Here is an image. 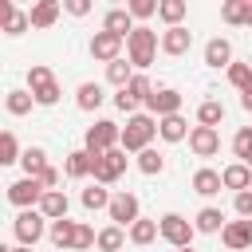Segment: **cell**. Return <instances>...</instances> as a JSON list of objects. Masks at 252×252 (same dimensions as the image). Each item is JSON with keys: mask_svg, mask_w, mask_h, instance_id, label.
Listing matches in <instances>:
<instances>
[{"mask_svg": "<svg viewBox=\"0 0 252 252\" xmlns=\"http://www.w3.org/2000/svg\"><path fill=\"white\" fill-rule=\"evenodd\" d=\"M158 47H161L158 32H154V28H146V24H138V28L130 32V39H126V59H130V63H134L138 71H146V67L154 63Z\"/></svg>", "mask_w": 252, "mask_h": 252, "instance_id": "obj_1", "label": "cell"}, {"mask_svg": "<svg viewBox=\"0 0 252 252\" xmlns=\"http://www.w3.org/2000/svg\"><path fill=\"white\" fill-rule=\"evenodd\" d=\"M228 83H232L236 91H244V87L252 83V63H232V67H228Z\"/></svg>", "mask_w": 252, "mask_h": 252, "instance_id": "obj_42", "label": "cell"}, {"mask_svg": "<svg viewBox=\"0 0 252 252\" xmlns=\"http://www.w3.org/2000/svg\"><path fill=\"white\" fill-rule=\"evenodd\" d=\"M134 165H138V173H146V177H158V173H165V154L150 146V150L134 154Z\"/></svg>", "mask_w": 252, "mask_h": 252, "instance_id": "obj_26", "label": "cell"}, {"mask_svg": "<svg viewBox=\"0 0 252 252\" xmlns=\"http://www.w3.org/2000/svg\"><path fill=\"white\" fill-rule=\"evenodd\" d=\"M158 4H161V0H130L126 12H130L134 20H150V16H158Z\"/></svg>", "mask_w": 252, "mask_h": 252, "instance_id": "obj_40", "label": "cell"}, {"mask_svg": "<svg viewBox=\"0 0 252 252\" xmlns=\"http://www.w3.org/2000/svg\"><path fill=\"white\" fill-rule=\"evenodd\" d=\"M122 146V126L110 122V118H98L94 126H87V138H83V150H91L94 158H102L106 150H118Z\"/></svg>", "mask_w": 252, "mask_h": 252, "instance_id": "obj_4", "label": "cell"}, {"mask_svg": "<svg viewBox=\"0 0 252 252\" xmlns=\"http://www.w3.org/2000/svg\"><path fill=\"white\" fill-rule=\"evenodd\" d=\"M102 98H106V94H102V87H98V83H79V91H75V106H79V110H87V114H91V110H98V106H102Z\"/></svg>", "mask_w": 252, "mask_h": 252, "instance_id": "obj_27", "label": "cell"}, {"mask_svg": "<svg viewBox=\"0 0 252 252\" xmlns=\"http://www.w3.org/2000/svg\"><path fill=\"white\" fill-rule=\"evenodd\" d=\"M43 185H39V177H20V181H12L8 185V201L24 213V209H39V201H43Z\"/></svg>", "mask_w": 252, "mask_h": 252, "instance_id": "obj_7", "label": "cell"}, {"mask_svg": "<svg viewBox=\"0 0 252 252\" xmlns=\"http://www.w3.org/2000/svg\"><path fill=\"white\" fill-rule=\"evenodd\" d=\"M63 12H71V16H87V12H91V0H63Z\"/></svg>", "mask_w": 252, "mask_h": 252, "instance_id": "obj_45", "label": "cell"}, {"mask_svg": "<svg viewBox=\"0 0 252 252\" xmlns=\"http://www.w3.org/2000/svg\"><path fill=\"white\" fill-rule=\"evenodd\" d=\"M122 173H126V150H122V146H118V150H106V154L94 161V181H98V185H114Z\"/></svg>", "mask_w": 252, "mask_h": 252, "instance_id": "obj_10", "label": "cell"}, {"mask_svg": "<svg viewBox=\"0 0 252 252\" xmlns=\"http://www.w3.org/2000/svg\"><path fill=\"white\" fill-rule=\"evenodd\" d=\"M126 236H130V244H138V248H146V244H154V240L161 236V228H158V220H150V217H142V220H134V224L126 228Z\"/></svg>", "mask_w": 252, "mask_h": 252, "instance_id": "obj_25", "label": "cell"}, {"mask_svg": "<svg viewBox=\"0 0 252 252\" xmlns=\"http://www.w3.org/2000/svg\"><path fill=\"white\" fill-rule=\"evenodd\" d=\"M193 47V32L181 24V28H165L161 32V51L169 55V59H177V55H185Z\"/></svg>", "mask_w": 252, "mask_h": 252, "instance_id": "obj_16", "label": "cell"}, {"mask_svg": "<svg viewBox=\"0 0 252 252\" xmlns=\"http://www.w3.org/2000/svg\"><path fill=\"white\" fill-rule=\"evenodd\" d=\"M154 134H158V118L154 114H134L122 126V150L126 154H142V150H150Z\"/></svg>", "mask_w": 252, "mask_h": 252, "instance_id": "obj_2", "label": "cell"}, {"mask_svg": "<svg viewBox=\"0 0 252 252\" xmlns=\"http://www.w3.org/2000/svg\"><path fill=\"white\" fill-rule=\"evenodd\" d=\"M244 12H248V0H224L220 4V20L232 28H244Z\"/></svg>", "mask_w": 252, "mask_h": 252, "instance_id": "obj_37", "label": "cell"}, {"mask_svg": "<svg viewBox=\"0 0 252 252\" xmlns=\"http://www.w3.org/2000/svg\"><path fill=\"white\" fill-rule=\"evenodd\" d=\"M189 122H185V114H169V118H158V138L161 142H185L189 138Z\"/></svg>", "mask_w": 252, "mask_h": 252, "instance_id": "obj_20", "label": "cell"}, {"mask_svg": "<svg viewBox=\"0 0 252 252\" xmlns=\"http://www.w3.org/2000/svg\"><path fill=\"white\" fill-rule=\"evenodd\" d=\"M0 252H32L28 244H8V248H0Z\"/></svg>", "mask_w": 252, "mask_h": 252, "instance_id": "obj_47", "label": "cell"}, {"mask_svg": "<svg viewBox=\"0 0 252 252\" xmlns=\"http://www.w3.org/2000/svg\"><path fill=\"white\" fill-rule=\"evenodd\" d=\"M220 189H224V181H220V173H217V169H209V165H205V169H197V173H193V193H197V197H217Z\"/></svg>", "mask_w": 252, "mask_h": 252, "instance_id": "obj_24", "label": "cell"}, {"mask_svg": "<svg viewBox=\"0 0 252 252\" xmlns=\"http://www.w3.org/2000/svg\"><path fill=\"white\" fill-rule=\"evenodd\" d=\"M232 154H236L240 161L252 154V126H240V130L232 134Z\"/></svg>", "mask_w": 252, "mask_h": 252, "instance_id": "obj_39", "label": "cell"}, {"mask_svg": "<svg viewBox=\"0 0 252 252\" xmlns=\"http://www.w3.org/2000/svg\"><path fill=\"white\" fill-rule=\"evenodd\" d=\"M83 248H98V232H94L91 224H83V220H79L75 240H71V248H67V252H83Z\"/></svg>", "mask_w": 252, "mask_h": 252, "instance_id": "obj_38", "label": "cell"}, {"mask_svg": "<svg viewBox=\"0 0 252 252\" xmlns=\"http://www.w3.org/2000/svg\"><path fill=\"white\" fill-rule=\"evenodd\" d=\"M20 165H24V177H39L47 169V150L43 146H28L24 158H20Z\"/></svg>", "mask_w": 252, "mask_h": 252, "instance_id": "obj_30", "label": "cell"}, {"mask_svg": "<svg viewBox=\"0 0 252 252\" xmlns=\"http://www.w3.org/2000/svg\"><path fill=\"white\" fill-rule=\"evenodd\" d=\"M224 224H228V220H224V213H220L217 205H205V209L193 217V228H197V232H205V236H213V232H224Z\"/></svg>", "mask_w": 252, "mask_h": 252, "instance_id": "obj_23", "label": "cell"}, {"mask_svg": "<svg viewBox=\"0 0 252 252\" xmlns=\"http://www.w3.org/2000/svg\"><path fill=\"white\" fill-rule=\"evenodd\" d=\"M181 102H185L181 91H173V87H154V94L146 98V110H150L154 118H169V114H181Z\"/></svg>", "mask_w": 252, "mask_h": 252, "instance_id": "obj_9", "label": "cell"}, {"mask_svg": "<svg viewBox=\"0 0 252 252\" xmlns=\"http://www.w3.org/2000/svg\"><path fill=\"white\" fill-rule=\"evenodd\" d=\"M0 28H4V35H24L32 28V16L24 8H16L12 0H0Z\"/></svg>", "mask_w": 252, "mask_h": 252, "instance_id": "obj_13", "label": "cell"}, {"mask_svg": "<svg viewBox=\"0 0 252 252\" xmlns=\"http://www.w3.org/2000/svg\"><path fill=\"white\" fill-rule=\"evenodd\" d=\"M189 150H193L197 158H213V154L220 150V134H217L213 126H193V130H189Z\"/></svg>", "mask_w": 252, "mask_h": 252, "instance_id": "obj_15", "label": "cell"}, {"mask_svg": "<svg viewBox=\"0 0 252 252\" xmlns=\"http://www.w3.org/2000/svg\"><path fill=\"white\" fill-rule=\"evenodd\" d=\"M110 197H114V193H106V185H98V181H94V185H87V189H83V197H79V201H83V209H87V213H98V209H110Z\"/></svg>", "mask_w": 252, "mask_h": 252, "instance_id": "obj_31", "label": "cell"}, {"mask_svg": "<svg viewBox=\"0 0 252 252\" xmlns=\"http://www.w3.org/2000/svg\"><path fill=\"white\" fill-rule=\"evenodd\" d=\"M244 28H252V0H248V12H244Z\"/></svg>", "mask_w": 252, "mask_h": 252, "instance_id": "obj_48", "label": "cell"}, {"mask_svg": "<svg viewBox=\"0 0 252 252\" xmlns=\"http://www.w3.org/2000/svg\"><path fill=\"white\" fill-rule=\"evenodd\" d=\"M232 209H236V217H240V220H252V189L236 193V197H232Z\"/></svg>", "mask_w": 252, "mask_h": 252, "instance_id": "obj_43", "label": "cell"}, {"mask_svg": "<svg viewBox=\"0 0 252 252\" xmlns=\"http://www.w3.org/2000/svg\"><path fill=\"white\" fill-rule=\"evenodd\" d=\"M138 24H134V16L126 12V8H110L106 16H102V32H110V35H122V39H130V32H134Z\"/></svg>", "mask_w": 252, "mask_h": 252, "instance_id": "obj_19", "label": "cell"}, {"mask_svg": "<svg viewBox=\"0 0 252 252\" xmlns=\"http://www.w3.org/2000/svg\"><path fill=\"white\" fill-rule=\"evenodd\" d=\"M240 106H244V110H252V83L240 91Z\"/></svg>", "mask_w": 252, "mask_h": 252, "instance_id": "obj_46", "label": "cell"}, {"mask_svg": "<svg viewBox=\"0 0 252 252\" xmlns=\"http://www.w3.org/2000/svg\"><path fill=\"white\" fill-rule=\"evenodd\" d=\"M28 91H32V98H35V106H55L59 94H63L47 63H32V67H28Z\"/></svg>", "mask_w": 252, "mask_h": 252, "instance_id": "obj_3", "label": "cell"}, {"mask_svg": "<svg viewBox=\"0 0 252 252\" xmlns=\"http://www.w3.org/2000/svg\"><path fill=\"white\" fill-rule=\"evenodd\" d=\"M32 106H35L32 91H8V94H4V110H8L12 118H24V114H28Z\"/></svg>", "mask_w": 252, "mask_h": 252, "instance_id": "obj_33", "label": "cell"}, {"mask_svg": "<svg viewBox=\"0 0 252 252\" xmlns=\"http://www.w3.org/2000/svg\"><path fill=\"white\" fill-rule=\"evenodd\" d=\"M232 63H236V59H232V43H228L224 35H217V39L205 43V67H217V71L224 67V71H228Z\"/></svg>", "mask_w": 252, "mask_h": 252, "instance_id": "obj_18", "label": "cell"}, {"mask_svg": "<svg viewBox=\"0 0 252 252\" xmlns=\"http://www.w3.org/2000/svg\"><path fill=\"white\" fill-rule=\"evenodd\" d=\"M94 154L91 150H71L67 158H63V173L71 177V181H83V177H94Z\"/></svg>", "mask_w": 252, "mask_h": 252, "instance_id": "obj_14", "label": "cell"}, {"mask_svg": "<svg viewBox=\"0 0 252 252\" xmlns=\"http://www.w3.org/2000/svg\"><path fill=\"white\" fill-rule=\"evenodd\" d=\"M67 209H71V201H67V193H63V189H47V193H43V201H39V213H43L47 220H63V217H67Z\"/></svg>", "mask_w": 252, "mask_h": 252, "instance_id": "obj_22", "label": "cell"}, {"mask_svg": "<svg viewBox=\"0 0 252 252\" xmlns=\"http://www.w3.org/2000/svg\"><path fill=\"white\" fill-rule=\"evenodd\" d=\"M130 236H126V228H118V224H106L102 232H98V252H122V244H126Z\"/></svg>", "mask_w": 252, "mask_h": 252, "instance_id": "obj_35", "label": "cell"}, {"mask_svg": "<svg viewBox=\"0 0 252 252\" xmlns=\"http://www.w3.org/2000/svg\"><path fill=\"white\" fill-rule=\"evenodd\" d=\"M59 177H63V173H59L55 165H47V169L39 173V185H43V189H59Z\"/></svg>", "mask_w": 252, "mask_h": 252, "instance_id": "obj_44", "label": "cell"}, {"mask_svg": "<svg viewBox=\"0 0 252 252\" xmlns=\"http://www.w3.org/2000/svg\"><path fill=\"white\" fill-rule=\"evenodd\" d=\"M75 228H79V220H71V217H63V220H51V228H47V240H51L55 248H71V240H75Z\"/></svg>", "mask_w": 252, "mask_h": 252, "instance_id": "obj_28", "label": "cell"}, {"mask_svg": "<svg viewBox=\"0 0 252 252\" xmlns=\"http://www.w3.org/2000/svg\"><path fill=\"white\" fill-rule=\"evenodd\" d=\"M106 217H110V224H118V228H130L134 220H142V205H138V197L134 193H114L110 197V209H106Z\"/></svg>", "mask_w": 252, "mask_h": 252, "instance_id": "obj_8", "label": "cell"}, {"mask_svg": "<svg viewBox=\"0 0 252 252\" xmlns=\"http://www.w3.org/2000/svg\"><path fill=\"white\" fill-rule=\"evenodd\" d=\"M20 158H24V150H20L16 134H12V130H4V134H0V165H16Z\"/></svg>", "mask_w": 252, "mask_h": 252, "instance_id": "obj_36", "label": "cell"}, {"mask_svg": "<svg viewBox=\"0 0 252 252\" xmlns=\"http://www.w3.org/2000/svg\"><path fill=\"white\" fill-rule=\"evenodd\" d=\"M220 181H224V189L244 193V189H252V169H248L244 161H232V165H224V169H220Z\"/></svg>", "mask_w": 252, "mask_h": 252, "instance_id": "obj_21", "label": "cell"}, {"mask_svg": "<svg viewBox=\"0 0 252 252\" xmlns=\"http://www.w3.org/2000/svg\"><path fill=\"white\" fill-rule=\"evenodd\" d=\"M185 12H189V4H185V0H161V4H158V20H161L165 28H181Z\"/></svg>", "mask_w": 252, "mask_h": 252, "instance_id": "obj_29", "label": "cell"}, {"mask_svg": "<svg viewBox=\"0 0 252 252\" xmlns=\"http://www.w3.org/2000/svg\"><path fill=\"white\" fill-rule=\"evenodd\" d=\"M220 122H224V106H220L217 98H205V102L197 106V126H213V130H217Z\"/></svg>", "mask_w": 252, "mask_h": 252, "instance_id": "obj_34", "label": "cell"}, {"mask_svg": "<svg viewBox=\"0 0 252 252\" xmlns=\"http://www.w3.org/2000/svg\"><path fill=\"white\" fill-rule=\"evenodd\" d=\"M177 252H197V248H177Z\"/></svg>", "mask_w": 252, "mask_h": 252, "instance_id": "obj_49", "label": "cell"}, {"mask_svg": "<svg viewBox=\"0 0 252 252\" xmlns=\"http://www.w3.org/2000/svg\"><path fill=\"white\" fill-rule=\"evenodd\" d=\"M158 228H161V240H165V244H173V248H193L197 228H193L189 217H181V213H165V217H158Z\"/></svg>", "mask_w": 252, "mask_h": 252, "instance_id": "obj_6", "label": "cell"}, {"mask_svg": "<svg viewBox=\"0 0 252 252\" xmlns=\"http://www.w3.org/2000/svg\"><path fill=\"white\" fill-rule=\"evenodd\" d=\"M28 16H32V28H39V32H47L59 16H63V4L59 0H35L32 8H28Z\"/></svg>", "mask_w": 252, "mask_h": 252, "instance_id": "obj_17", "label": "cell"}, {"mask_svg": "<svg viewBox=\"0 0 252 252\" xmlns=\"http://www.w3.org/2000/svg\"><path fill=\"white\" fill-rule=\"evenodd\" d=\"M220 240H224V252H248L252 248V220H228Z\"/></svg>", "mask_w": 252, "mask_h": 252, "instance_id": "obj_12", "label": "cell"}, {"mask_svg": "<svg viewBox=\"0 0 252 252\" xmlns=\"http://www.w3.org/2000/svg\"><path fill=\"white\" fill-rule=\"evenodd\" d=\"M47 228H51V220H47L39 209H24V213H16V220H12L16 244H28V248H35V244L47 236Z\"/></svg>", "mask_w": 252, "mask_h": 252, "instance_id": "obj_5", "label": "cell"}, {"mask_svg": "<svg viewBox=\"0 0 252 252\" xmlns=\"http://www.w3.org/2000/svg\"><path fill=\"white\" fill-rule=\"evenodd\" d=\"M122 43H126L122 35H110V32H94V35H91V55H94L98 63H106V67H110L114 59H122Z\"/></svg>", "mask_w": 252, "mask_h": 252, "instance_id": "obj_11", "label": "cell"}, {"mask_svg": "<svg viewBox=\"0 0 252 252\" xmlns=\"http://www.w3.org/2000/svg\"><path fill=\"white\" fill-rule=\"evenodd\" d=\"M134 75H138V71H134V63H130V59H114V63L106 67V83H110V87H118V91H122V87H130V79H134Z\"/></svg>", "mask_w": 252, "mask_h": 252, "instance_id": "obj_32", "label": "cell"}, {"mask_svg": "<svg viewBox=\"0 0 252 252\" xmlns=\"http://www.w3.org/2000/svg\"><path fill=\"white\" fill-rule=\"evenodd\" d=\"M126 91H130V94H134L138 102H146V98L154 94V83H150V75H142V71H138V75L130 79V87H126Z\"/></svg>", "mask_w": 252, "mask_h": 252, "instance_id": "obj_41", "label": "cell"}]
</instances>
